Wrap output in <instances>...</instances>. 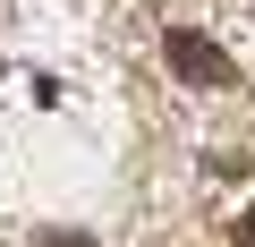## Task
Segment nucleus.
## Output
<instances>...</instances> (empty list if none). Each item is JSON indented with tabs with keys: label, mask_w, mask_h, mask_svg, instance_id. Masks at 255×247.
<instances>
[{
	"label": "nucleus",
	"mask_w": 255,
	"mask_h": 247,
	"mask_svg": "<svg viewBox=\"0 0 255 247\" xmlns=\"http://www.w3.org/2000/svg\"><path fill=\"white\" fill-rule=\"evenodd\" d=\"M170 77H187V85H230V51L213 43V34H196V26H170Z\"/></svg>",
	"instance_id": "nucleus-1"
},
{
	"label": "nucleus",
	"mask_w": 255,
	"mask_h": 247,
	"mask_svg": "<svg viewBox=\"0 0 255 247\" xmlns=\"http://www.w3.org/2000/svg\"><path fill=\"white\" fill-rule=\"evenodd\" d=\"M34 247H102V239H85V230H43Z\"/></svg>",
	"instance_id": "nucleus-2"
},
{
	"label": "nucleus",
	"mask_w": 255,
	"mask_h": 247,
	"mask_svg": "<svg viewBox=\"0 0 255 247\" xmlns=\"http://www.w3.org/2000/svg\"><path fill=\"white\" fill-rule=\"evenodd\" d=\"M247 247H255V222H247Z\"/></svg>",
	"instance_id": "nucleus-3"
}]
</instances>
